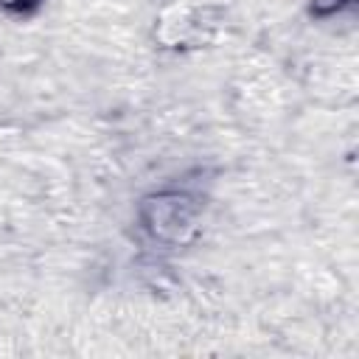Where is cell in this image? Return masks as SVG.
I'll return each mask as SVG.
<instances>
[{
	"label": "cell",
	"mask_w": 359,
	"mask_h": 359,
	"mask_svg": "<svg viewBox=\"0 0 359 359\" xmlns=\"http://www.w3.org/2000/svg\"><path fill=\"white\" fill-rule=\"evenodd\" d=\"M194 216H196V205L188 194H157L154 199H149L143 205V222L146 230L154 238L163 241H182L185 233L194 227Z\"/></svg>",
	"instance_id": "6da1fadb"
},
{
	"label": "cell",
	"mask_w": 359,
	"mask_h": 359,
	"mask_svg": "<svg viewBox=\"0 0 359 359\" xmlns=\"http://www.w3.org/2000/svg\"><path fill=\"white\" fill-rule=\"evenodd\" d=\"M0 6L6 11H17V14H28L39 6V0H0Z\"/></svg>",
	"instance_id": "7a4b0ae2"
}]
</instances>
